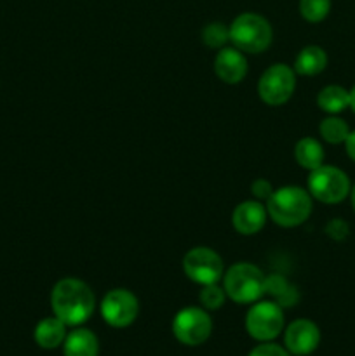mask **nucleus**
I'll return each mask as SVG.
<instances>
[{
  "label": "nucleus",
  "instance_id": "obj_12",
  "mask_svg": "<svg viewBox=\"0 0 355 356\" xmlns=\"http://www.w3.org/2000/svg\"><path fill=\"white\" fill-rule=\"evenodd\" d=\"M214 73L221 82L240 83L247 75V59L237 47H223L214 58Z\"/></svg>",
  "mask_w": 355,
  "mask_h": 356
},
{
  "label": "nucleus",
  "instance_id": "obj_17",
  "mask_svg": "<svg viewBox=\"0 0 355 356\" xmlns=\"http://www.w3.org/2000/svg\"><path fill=\"white\" fill-rule=\"evenodd\" d=\"M265 294L271 296L281 308L294 306L298 302V291L282 275L265 277Z\"/></svg>",
  "mask_w": 355,
  "mask_h": 356
},
{
  "label": "nucleus",
  "instance_id": "obj_20",
  "mask_svg": "<svg viewBox=\"0 0 355 356\" xmlns=\"http://www.w3.org/2000/svg\"><path fill=\"white\" fill-rule=\"evenodd\" d=\"M319 132L322 139L329 145H341L347 141L348 134H350V127L343 118H338L334 115L324 118L319 125Z\"/></svg>",
  "mask_w": 355,
  "mask_h": 356
},
{
  "label": "nucleus",
  "instance_id": "obj_21",
  "mask_svg": "<svg viewBox=\"0 0 355 356\" xmlns=\"http://www.w3.org/2000/svg\"><path fill=\"white\" fill-rule=\"evenodd\" d=\"M331 10V0H299V14L308 23H320Z\"/></svg>",
  "mask_w": 355,
  "mask_h": 356
},
{
  "label": "nucleus",
  "instance_id": "obj_4",
  "mask_svg": "<svg viewBox=\"0 0 355 356\" xmlns=\"http://www.w3.org/2000/svg\"><path fill=\"white\" fill-rule=\"evenodd\" d=\"M223 289L226 298L239 305H253L265 296V275L251 263L233 264L223 275Z\"/></svg>",
  "mask_w": 355,
  "mask_h": 356
},
{
  "label": "nucleus",
  "instance_id": "obj_7",
  "mask_svg": "<svg viewBox=\"0 0 355 356\" xmlns=\"http://www.w3.org/2000/svg\"><path fill=\"white\" fill-rule=\"evenodd\" d=\"M284 329V313L275 301H256L246 316V330L253 339L268 343Z\"/></svg>",
  "mask_w": 355,
  "mask_h": 356
},
{
  "label": "nucleus",
  "instance_id": "obj_24",
  "mask_svg": "<svg viewBox=\"0 0 355 356\" xmlns=\"http://www.w3.org/2000/svg\"><path fill=\"white\" fill-rule=\"evenodd\" d=\"M326 233L333 240H345L348 236V233H350V226L343 219H333V221L327 222Z\"/></svg>",
  "mask_w": 355,
  "mask_h": 356
},
{
  "label": "nucleus",
  "instance_id": "obj_16",
  "mask_svg": "<svg viewBox=\"0 0 355 356\" xmlns=\"http://www.w3.org/2000/svg\"><path fill=\"white\" fill-rule=\"evenodd\" d=\"M327 66V54L319 45H306L299 51L294 61V72L298 75L315 76L322 73Z\"/></svg>",
  "mask_w": 355,
  "mask_h": 356
},
{
  "label": "nucleus",
  "instance_id": "obj_29",
  "mask_svg": "<svg viewBox=\"0 0 355 356\" xmlns=\"http://www.w3.org/2000/svg\"><path fill=\"white\" fill-rule=\"evenodd\" d=\"M350 197H352V207H354V211H355V184L350 191Z\"/></svg>",
  "mask_w": 355,
  "mask_h": 356
},
{
  "label": "nucleus",
  "instance_id": "obj_22",
  "mask_svg": "<svg viewBox=\"0 0 355 356\" xmlns=\"http://www.w3.org/2000/svg\"><path fill=\"white\" fill-rule=\"evenodd\" d=\"M230 40V30L223 23H209L202 30V42L211 49H223Z\"/></svg>",
  "mask_w": 355,
  "mask_h": 356
},
{
  "label": "nucleus",
  "instance_id": "obj_19",
  "mask_svg": "<svg viewBox=\"0 0 355 356\" xmlns=\"http://www.w3.org/2000/svg\"><path fill=\"white\" fill-rule=\"evenodd\" d=\"M317 104L329 115H338L350 108V90L341 86H327L317 96Z\"/></svg>",
  "mask_w": 355,
  "mask_h": 356
},
{
  "label": "nucleus",
  "instance_id": "obj_27",
  "mask_svg": "<svg viewBox=\"0 0 355 356\" xmlns=\"http://www.w3.org/2000/svg\"><path fill=\"white\" fill-rule=\"evenodd\" d=\"M345 149H347V155L355 162V131H350L348 134L347 141H345Z\"/></svg>",
  "mask_w": 355,
  "mask_h": 356
},
{
  "label": "nucleus",
  "instance_id": "obj_11",
  "mask_svg": "<svg viewBox=\"0 0 355 356\" xmlns=\"http://www.w3.org/2000/svg\"><path fill=\"white\" fill-rule=\"evenodd\" d=\"M320 343V330L312 320L299 318L289 323L284 334V344L289 353L306 356L317 350Z\"/></svg>",
  "mask_w": 355,
  "mask_h": 356
},
{
  "label": "nucleus",
  "instance_id": "obj_1",
  "mask_svg": "<svg viewBox=\"0 0 355 356\" xmlns=\"http://www.w3.org/2000/svg\"><path fill=\"white\" fill-rule=\"evenodd\" d=\"M51 306L54 316H58L65 325L75 327L90 318L96 298L86 282L79 278H63L52 289Z\"/></svg>",
  "mask_w": 355,
  "mask_h": 356
},
{
  "label": "nucleus",
  "instance_id": "obj_18",
  "mask_svg": "<svg viewBox=\"0 0 355 356\" xmlns=\"http://www.w3.org/2000/svg\"><path fill=\"white\" fill-rule=\"evenodd\" d=\"M324 148L317 139L303 138L296 143L294 159L303 169L315 170L317 167L324 165Z\"/></svg>",
  "mask_w": 355,
  "mask_h": 356
},
{
  "label": "nucleus",
  "instance_id": "obj_15",
  "mask_svg": "<svg viewBox=\"0 0 355 356\" xmlns=\"http://www.w3.org/2000/svg\"><path fill=\"white\" fill-rule=\"evenodd\" d=\"M35 343L44 350H54L59 344L65 343L66 337V325L58 318V316H49L38 322L35 327Z\"/></svg>",
  "mask_w": 355,
  "mask_h": 356
},
{
  "label": "nucleus",
  "instance_id": "obj_23",
  "mask_svg": "<svg viewBox=\"0 0 355 356\" xmlns=\"http://www.w3.org/2000/svg\"><path fill=\"white\" fill-rule=\"evenodd\" d=\"M198 299H200V305L204 306L205 309H219L225 305L226 292L225 289L219 287L218 284L202 285Z\"/></svg>",
  "mask_w": 355,
  "mask_h": 356
},
{
  "label": "nucleus",
  "instance_id": "obj_6",
  "mask_svg": "<svg viewBox=\"0 0 355 356\" xmlns=\"http://www.w3.org/2000/svg\"><path fill=\"white\" fill-rule=\"evenodd\" d=\"M296 89V72L284 63H277L265 70L258 82L261 101L270 106H281L291 99Z\"/></svg>",
  "mask_w": 355,
  "mask_h": 356
},
{
  "label": "nucleus",
  "instance_id": "obj_9",
  "mask_svg": "<svg viewBox=\"0 0 355 356\" xmlns=\"http://www.w3.org/2000/svg\"><path fill=\"white\" fill-rule=\"evenodd\" d=\"M212 332V320L202 308H184L173 320V334L187 346L205 343Z\"/></svg>",
  "mask_w": 355,
  "mask_h": 356
},
{
  "label": "nucleus",
  "instance_id": "obj_8",
  "mask_svg": "<svg viewBox=\"0 0 355 356\" xmlns=\"http://www.w3.org/2000/svg\"><path fill=\"white\" fill-rule=\"evenodd\" d=\"M183 271L198 285L218 284L223 278V259L209 247H195L183 257Z\"/></svg>",
  "mask_w": 355,
  "mask_h": 356
},
{
  "label": "nucleus",
  "instance_id": "obj_14",
  "mask_svg": "<svg viewBox=\"0 0 355 356\" xmlns=\"http://www.w3.org/2000/svg\"><path fill=\"white\" fill-rule=\"evenodd\" d=\"M65 356H97L100 343L96 334L87 329H75L65 337L63 343Z\"/></svg>",
  "mask_w": 355,
  "mask_h": 356
},
{
  "label": "nucleus",
  "instance_id": "obj_3",
  "mask_svg": "<svg viewBox=\"0 0 355 356\" xmlns=\"http://www.w3.org/2000/svg\"><path fill=\"white\" fill-rule=\"evenodd\" d=\"M228 30L233 47L247 54L265 52L270 47L274 37L270 23L263 16L254 13H244L237 16Z\"/></svg>",
  "mask_w": 355,
  "mask_h": 356
},
{
  "label": "nucleus",
  "instance_id": "obj_13",
  "mask_svg": "<svg viewBox=\"0 0 355 356\" xmlns=\"http://www.w3.org/2000/svg\"><path fill=\"white\" fill-rule=\"evenodd\" d=\"M267 218V205L258 200H247L235 207L232 214V225L240 235H256L263 229Z\"/></svg>",
  "mask_w": 355,
  "mask_h": 356
},
{
  "label": "nucleus",
  "instance_id": "obj_28",
  "mask_svg": "<svg viewBox=\"0 0 355 356\" xmlns=\"http://www.w3.org/2000/svg\"><path fill=\"white\" fill-rule=\"evenodd\" d=\"M350 108H352V111L355 113V86L352 87V90H350Z\"/></svg>",
  "mask_w": 355,
  "mask_h": 356
},
{
  "label": "nucleus",
  "instance_id": "obj_26",
  "mask_svg": "<svg viewBox=\"0 0 355 356\" xmlns=\"http://www.w3.org/2000/svg\"><path fill=\"white\" fill-rule=\"evenodd\" d=\"M249 356H289V355L284 348L268 341V343H263L260 344V346L254 348Z\"/></svg>",
  "mask_w": 355,
  "mask_h": 356
},
{
  "label": "nucleus",
  "instance_id": "obj_10",
  "mask_svg": "<svg viewBox=\"0 0 355 356\" xmlns=\"http://www.w3.org/2000/svg\"><path fill=\"white\" fill-rule=\"evenodd\" d=\"M139 313L138 298L127 289H113L101 302V316L108 325L115 329L129 327Z\"/></svg>",
  "mask_w": 355,
  "mask_h": 356
},
{
  "label": "nucleus",
  "instance_id": "obj_2",
  "mask_svg": "<svg viewBox=\"0 0 355 356\" xmlns=\"http://www.w3.org/2000/svg\"><path fill=\"white\" fill-rule=\"evenodd\" d=\"M268 218L282 228L303 225L312 214V195L299 186H282L267 200Z\"/></svg>",
  "mask_w": 355,
  "mask_h": 356
},
{
  "label": "nucleus",
  "instance_id": "obj_25",
  "mask_svg": "<svg viewBox=\"0 0 355 356\" xmlns=\"http://www.w3.org/2000/svg\"><path fill=\"white\" fill-rule=\"evenodd\" d=\"M251 191H253L254 198H256L258 202H265V204H267V200L271 197V193H274L275 190H274V186H271L270 181L260 177V179H256L253 183V186H251Z\"/></svg>",
  "mask_w": 355,
  "mask_h": 356
},
{
  "label": "nucleus",
  "instance_id": "obj_5",
  "mask_svg": "<svg viewBox=\"0 0 355 356\" xmlns=\"http://www.w3.org/2000/svg\"><path fill=\"white\" fill-rule=\"evenodd\" d=\"M352 184L347 174L334 165H320L310 170L308 193L322 204H340L350 195Z\"/></svg>",
  "mask_w": 355,
  "mask_h": 356
}]
</instances>
